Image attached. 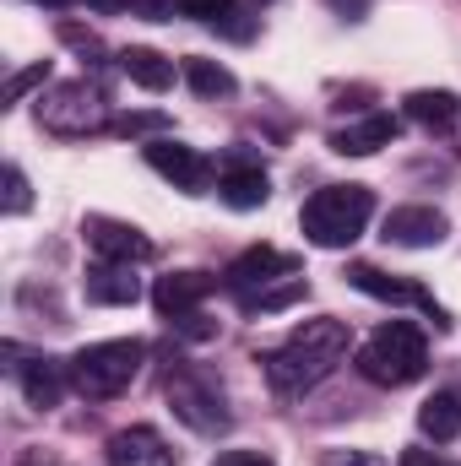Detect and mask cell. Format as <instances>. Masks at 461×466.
I'll return each instance as SVG.
<instances>
[{"label":"cell","instance_id":"obj_1","mask_svg":"<svg viewBox=\"0 0 461 466\" xmlns=\"http://www.w3.org/2000/svg\"><path fill=\"white\" fill-rule=\"evenodd\" d=\"M347 342H353V337H347L343 320H304V326H293L277 348L261 358L266 385H271L282 401L315 390V385L347 358Z\"/></svg>","mask_w":461,"mask_h":466},{"label":"cell","instance_id":"obj_2","mask_svg":"<svg viewBox=\"0 0 461 466\" xmlns=\"http://www.w3.org/2000/svg\"><path fill=\"white\" fill-rule=\"evenodd\" d=\"M374 218V190L369 185H326L304 201L299 228L315 249H347Z\"/></svg>","mask_w":461,"mask_h":466},{"label":"cell","instance_id":"obj_3","mask_svg":"<svg viewBox=\"0 0 461 466\" xmlns=\"http://www.w3.org/2000/svg\"><path fill=\"white\" fill-rule=\"evenodd\" d=\"M353 369H358L369 385H385V390L413 385V380H424V369H429V342H424V331H418L413 320H385V326L358 348Z\"/></svg>","mask_w":461,"mask_h":466},{"label":"cell","instance_id":"obj_4","mask_svg":"<svg viewBox=\"0 0 461 466\" xmlns=\"http://www.w3.org/2000/svg\"><path fill=\"white\" fill-rule=\"evenodd\" d=\"M141 363H147V342H136V337H115V342H87V348L66 363V374H71L77 396H87V401H109V396H119V390L141 374Z\"/></svg>","mask_w":461,"mask_h":466},{"label":"cell","instance_id":"obj_5","mask_svg":"<svg viewBox=\"0 0 461 466\" xmlns=\"http://www.w3.org/2000/svg\"><path fill=\"white\" fill-rule=\"evenodd\" d=\"M163 396H169L174 418H179L185 429H196V434H229L233 429V412H229V401H223V385H218L212 374H201V369L169 374Z\"/></svg>","mask_w":461,"mask_h":466},{"label":"cell","instance_id":"obj_6","mask_svg":"<svg viewBox=\"0 0 461 466\" xmlns=\"http://www.w3.org/2000/svg\"><path fill=\"white\" fill-rule=\"evenodd\" d=\"M38 125L49 130V136H93V130H104V125H115V119L104 115V93L98 87H87V82H60V87H49V93H38Z\"/></svg>","mask_w":461,"mask_h":466},{"label":"cell","instance_id":"obj_7","mask_svg":"<svg viewBox=\"0 0 461 466\" xmlns=\"http://www.w3.org/2000/svg\"><path fill=\"white\" fill-rule=\"evenodd\" d=\"M347 282H353L358 293L380 299V304H413V309H424L435 331H446V326H451V320H446V309L435 304V293H429V288H418V282L385 277V271H374V266H364V260H358V266H347Z\"/></svg>","mask_w":461,"mask_h":466},{"label":"cell","instance_id":"obj_8","mask_svg":"<svg viewBox=\"0 0 461 466\" xmlns=\"http://www.w3.org/2000/svg\"><path fill=\"white\" fill-rule=\"evenodd\" d=\"M87 233V249L98 255V260H119V266H147L152 255H158V244L147 238L141 228H130V223H115V218H87L82 223Z\"/></svg>","mask_w":461,"mask_h":466},{"label":"cell","instance_id":"obj_9","mask_svg":"<svg viewBox=\"0 0 461 466\" xmlns=\"http://www.w3.org/2000/svg\"><path fill=\"white\" fill-rule=\"evenodd\" d=\"M293 271H299L293 255H282L271 244H255V249H244L229 271H223V288L239 293V299H250V293H261V288H271L277 277H293Z\"/></svg>","mask_w":461,"mask_h":466},{"label":"cell","instance_id":"obj_10","mask_svg":"<svg viewBox=\"0 0 461 466\" xmlns=\"http://www.w3.org/2000/svg\"><path fill=\"white\" fill-rule=\"evenodd\" d=\"M147 163H152L163 179H174V190H185V196H201V190L212 185V163H207L196 147H179V141H169V136H158V141L147 147Z\"/></svg>","mask_w":461,"mask_h":466},{"label":"cell","instance_id":"obj_11","mask_svg":"<svg viewBox=\"0 0 461 466\" xmlns=\"http://www.w3.org/2000/svg\"><path fill=\"white\" fill-rule=\"evenodd\" d=\"M109 466H179V461H174L169 440L152 423H130V429L109 434Z\"/></svg>","mask_w":461,"mask_h":466},{"label":"cell","instance_id":"obj_12","mask_svg":"<svg viewBox=\"0 0 461 466\" xmlns=\"http://www.w3.org/2000/svg\"><path fill=\"white\" fill-rule=\"evenodd\" d=\"M212 288H218V277H207V271H174V277H158L152 304H158L163 320H185V315H196V304Z\"/></svg>","mask_w":461,"mask_h":466},{"label":"cell","instance_id":"obj_13","mask_svg":"<svg viewBox=\"0 0 461 466\" xmlns=\"http://www.w3.org/2000/svg\"><path fill=\"white\" fill-rule=\"evenodd\" d=\"M446 212H435V207H396L391 218H385V238L391 244H402V249H429V244H440L446 238Z\"/></svg>","mask_w":461,"mask_h":466},{"label":"cell","instance_id":"obj_14","mask_svg":"<svg viewBox=\"0 0 461 466\" xmlns=\"http://www.w3.org/2000/svg\"><path fill=\"white\" fill-rule=\"evenodd\" d=\"M396 136H402V119L396 115H364L358 125L332 130V152H343V157H369V152L391 147Z\"/></svg>","mask_w":461,"mask_h":466},{"label":"cell","instance_id":"obj_15","mask_svg":"<svg viewBox=\"0 0 461 466\" xmlns=\"http://www.w3.org/2000/svg\"><path fill=\"white\" fill-rule=\"evenodd\" d=\"M16 369V380H22V396H27V407H38V412H49V407H60V396H66V369L55 363V358H27V363H11Z\"/></svg>","mask_w":461,"mask_h":466},{"label":"cell","instance_id":"obj_16","mask_svg":"<svg viewBox=\"0 0 461 466\" xmlns=\"http://www.w3.org/2000/svg\"><path fill=\"white\" fill-rule=\"evenodd\" d=\"M87 304H136L141 299V277L130 271V266H119V260H98V266H87Z\"/></svg>","mask_w":461,"mask_h":466},{"label":"cell","instance_id":"obj_17","mask_svg":"<svg viewBox=\"0 0 461 466\" xmlns=\"http://www.w3.org/2000/svg\"><path fill=\"white\" fill-rule=\"evenodd\" d=\"M119 71H125L136 87H147V93H169V87H174V60H163L158 49H141V44L119 55Z\"/></svg>","mask_w":461,"mask_h":466},{"label":"cell","instance_id":"obj_18","mask_svg":"<svg viewBox=\"0 0 461 466\" xmlns=\"http://www.w3.org/2000/svg\"><path fill=\"white\" fill-rule=\"evenodd\" d=\"M218 196L229 201L233 212H255V207H266V196H271V185H266V168H223V179H218Z\"/></svg>","mask_w":461,"mask_h":466},{"label":"cell","instance_id":"obj_19","mask_svg":"<svg viewBox=\"0 0 461 466\" xmlns=\"http://www.w3.org/2000/svg\"><path fill=\"white\" fill-rule=\"evenodd\" d=\"M418 429H424V440H435V445H451V440L461 434V396H451V390L429 396V401L418 407Z\"/></svg>","mask_w":461,"mask_h":466},{"label":"cell","instance_id":"obj_20","mask_svg":"<svg viewBox=\"0 0 461 466\" xmlns=\"http://www.w3.org/2000/svg\"><path fill=\"white\" fill-rule=\"evenodd\" d=\"M456 115H461V98L446 93V87H418V93H407V119H413V125L446 130Z\"/></svg>","mask_w":461,"mask_h":466},{"label":"cell","instance_id":"obj_21","mask_svg":"<svg viewBox=\"0 0 461 466\" xmlns=\"http://www.w3.org/2000/svg\"><path fill=\"white\" fill-rule=\"evenodd\" d=\"M185 82H190V93L196 98H229L233 87V71L229 66H218V60H185Z\"/></svg>","mask_w":461,"mask_h":466},{"label":"cell","instance_id":"obj_22","mask_svg":"<svg viewBox=\"0 0 461 466\" xmlns=\"http://www.w3.org/2000/svg\"><path fill=\"white\" fill-rule=\"evenodd\" d=\"M310 288H304V277H288V282H271V288H261V293H250V299H239L250 315H277V309H288V304H299Z\"/></svg>","mask_w":461,"mask_h":466},{"label":"cell","instance_id":"obj_23","mask_svg":"<svg viewBox=\"0 0 461 466\" xmlns=\"http://www.w3.org/2000/svg\"><path fill=\"white\" fill-rule=\"evenodd\" d=\"M109 130H115V136H163V130H169V115H158V109H130V115H119Z\"/></svg>","mask_w":461,"mask_h":466},{"label":"cell","instance_id":"obj_24","mask_svg":"<svg viewBox=\"0 0 461 466\" xmlns=\"http://www.w3.org/2000/svg\"><path fill=\"white\" fill-rule=\"evenodd\" d=\"M49 82V60H38V66H27V71H11V82H5V104H22L33 87H44Z\"/></svg>","mask_w":461,"mask_h":466},{"label":"cell","instance_id":"obj_25","mask_svg":"<svg viewBox=\"0 0 461 466\" xmlns=\"http://www.w3.org/2000/svg\"><path fill=\"white\" fill-rule=\"evenodd\" d=\"M33 207V190H27V174L16 163H5V218H22Z\"/></svg>","mask_w":461,"mask_h":466},{"label":"cell","instance_id":"obj_26","mask_svg":"<svg viewBox=\"0 0 461 466\" xmlns=\"http://www.w3.org/2000/svg\"><path fill=\"white\" fill-rule=\"evenodd\" d=\"M60 44H71V49H82V55H104V38H98L93 27H82V22H60Z\"/></svg>","mask_w":461,"mask_h":466},{"label":"cell","instance_id":"obj_27","mask_svg":"<svg viewBox=\"0 0 461 466\" xmlns=\"http://www.w3.org/2000/svg\"><path fill=\"white\" fill-rule=\"evenodd\" d=\"M321 466H391V461L374 456V451H326V461Z\"/></svg>","mask_w":461,"mask_h":466},{"label":"cell","instance_id":"obj_28","mask_svg":"<svg viewBox=\"0 0 461 466\" xmlns=\"http://www.w3.org/2000/svg\"><path fill=\"white\" fill-rule=\"evenodd\" d=\"M229 11V0H185V16H196V22H223Z\"/></svg>","mask_w":461,"mask_h":466},{"label":"cell","instance_id":"obj_29","mask_svg":"<svg viewBox=\"0 0 461 466\" xmlns=\"http://www.w3.org/2000/svg\"><path fill=\"white\" fill-rule=\"evenodd\" d=\"M136 5H141L147 22H169L174 11H185V0H136Z\"/></svg>","mask_w":461,"mask_h":466},{"label":"cell","instance_id":"obj_30","mask_svg":"<svg viewBox=\"0 0 461 466\" xmlns=\"http://www.w3.org/2000/svg\"><path fill=\"white\" fill-rule=\"evenodd\" d=\"M212 466H277V461L261 456V451H229V456H218Z\"/></svg>","mask_w":461,"mask_h":466},{"label":"cell","instance_id":"obj_31","mask_svg":"<svg viewBox=\"0 0 461 466\" xmlns=\"http://www.w3.org/2000/svg\"><path fill=\"white\" fill-rule=\"evenodd\" d=\"M396 466H461V461H446V456H435V451H402Z\"/></svg>","mask_w":461,"mask_h":466},{"label":"cell","instance_id":"obj_32","mask_svg":"<svg viewBox=\"0 0 461 466\" xmlns=\"http://www.w3.org/2000/svg\"><path fill=\"white\" fill-rule=\"evenodd\" d=\"M82 5H93V11H130V0H82Z\"/></svg>","mask_w":461,"mask_h":466},{"label":"cell","instance_id":"obj_33","mask_svg":"<svg viewBox=\"0 0 461 466\" xmlns=\"http://www.w3.org/2000/svg\"><path fill=\"white\" fill-rule=\"evenodd\" d=\"M332 5H337L343 16H364V5H369V0H332Z\"/></svg>","mask_w":461,"mask_h":466},{"label":"cell","instance_id":"obj_34","mask_svg":"<svg viewBox=\"0 0 461 466\" xmlns=\"http://www.w3.org/2000/svg\"><path fill=\"white\" fill-rule=\"evenodd\" d=\"M22 466H55V461H49L44 451H27V456H22Z\"/></svg>","mask_w":461,"mask_h":466},{"label":"cell","instance_id":"obj_35","mask_svg":"<svg viewBox=\"0 0 461 466\" xmlns=\"http://www.w3.org/2000/svg\"><path fill=\"white\" fill-rule=\"evenodd\" d=\"M38 5H71V0H38Z\"/></svg>","mask_w":461,"mask_h":466}]
</instances>
